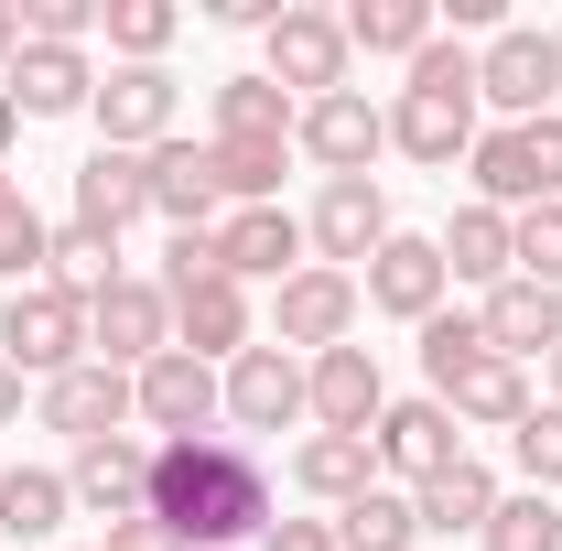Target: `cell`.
<instances>
[{
    "label": "cell",
    "instance_id": "ba28073f",
    "mask_svg": "<svg viewBox=\"0 0 562 551\" xmlns=\"http://www.w3.org/2000/svg\"><path fill=\"white\" fill-rule=\"evenodd\" d=\"M131 401H140V421H151L162 443H184V432H216V412H227V379H216L206 357L162 346V357L131 379Z\"/></svg>",
    "mask_w": 562,
    "mask_h": 551
},
{
    "label": "cell",
    "instance_id": "44dd1931",
    "mask_svg": "<svg viewBox=\"0 0 562 551\" xmlns=\"http://www.w3.org/2000/svg\"><path fill=\"white\" fill-rule=\"evenodd\" d=\"M131 216H151V151H87L76 162V227H98V238H120Z\"/></svg>",
    "mask_w": 562,
    "mask_h": 551
},
{
    "label": "cell",
    "instance_id": "cb8c5ba5",
    "mask_svg": "<svg viewBox=\"0 0 562 551\" xmlns=\"http://www.w3.org/2000/svg\"><path fill=\"white\" fill-rule=\"evenodd\" d=\"M476 325H487V346L508 357V368H519V357H552V346H562V292H541V281H497Z\"/></svg>",
    "mask_w": 562,
    "mask_h": 551
},
{
    "label": "cell",
    "instance_id": "4316f807",
    "mask_svg": "<svg viewBox=\"0 0 562 551\" xmlns=\"http://www.w3.org/2000/svg\"><path fill=\"white\" fill-rule=\"evenodd\" d=\"M336 22H347V55H422V44L443 33L432 0H347Z\"/></svg>",
    "mask_w": 562,
    "mask_h": 551
},
{
    "label": "cell",
    "instance_id": "ee69618b",
    "mask_svg": "<svg viewBox=\"0 0 562 551\" xmlns=\"http://www.w3.org/2000/svg\"><path fill=\"white\" fill-rule=\"evenodd\" d=\"M260 551H336V519H271Z\"/></svg>",
    "mask_w": 562,
    "mask_h": 551
},
{
    "label": "cell",
    "instance_id": "52a82bcc",
    "mask_svg": "<svg viewBox=\"0 0 562 551\" xmlns=\"http://www.w3.org/2000/svg\"><path fill=\"white\" fill-rule=\"evenodd\" d=\"M162 346H173V303H162V281H109V292L87 303V357H98V368H131V379H140Z\"/></svg>",
    "mask_w": 562,
    "mask_h": 551
},
{
    "label": "cell",
    "instance_id": "681fc988",
    "mask_svg": "<svg viewBox=\"0 0 562 551\" xmlns=\"http://www.w3.org/2000/svg\"><path fill=\"white\" fill-rule=\"evenodd\" d=\"M11 206H22V184H11V173H0V216H11Z\"/></svg>",
    "mask_w": 562,
    "mask_h": 551
},
{
    "label": "cell",
    "instance_id": "d6a6232c",
    "mask_svg": "<svg viewBox=\"0 0 562 551\" xmlns=\"http://www.w3.org/2000/svg\"><path fill=\"white\" fill-rule=\"evenodd\" d=\"M98 33H109V55H120V66H162V44L184 33V11H173V0H109V22H98Z\"/></svg>",
    "mask_w": 562,
    "mask_h": 551
},
{
    "label": "cell",
    "instance_id": "3957f363",
    "mask_svg": "<svg viewBox=\"0 0 562 551\" xmlns=\"http://www.w3.org/2000/svg\"><path fill=\"white\" fill-rule=\"evenodd\" d=\"M0 357H11L22 379H66V368H87V303H76L66 281H22V292L0 303Z\"/></svg>",
    "mask_w": 562,
    "mask_h": 551
},
{
    "label": "cell",
    "instance_id": "60d3db41",
    "mask_svg": "<svg viewBox=\"0 0 562 551\" xmlns=\"http://www.w3.org/2000/svg\"><path fill=\"white\" fill-rule=\"evenodd\" d=\"M412 87H432V98H476V55L454 44V33H432L412 55Z\"/></svg>",
    "mask_w": 562,
    "mask_h": 551
},
{
    "label": "cell",
    "instance_id": "4dcf8cb0",
    "mask_svg": "<svg viewBox=\"0 0 562 551\" xmlns=\"http://www.w3.org/2000/svg\"><path fill=\"white\" fill-rule=\"evenodd\" d=\"M66 476H44V465H11L0 476V541H55L66 530Z\"/></svg>",
    "mask_w": 562,
    "mask_h": 551
},
{
    "label": "cell",
    "instance_id": "c3c4849f",
    "mask_svg": "<svg viewBox=\"0 0 562 551\" xmlns=\"http://www.w3.org/2000/svg\"><path fill=\"white\" fill-rule=\"evenodd\" d=\"M11 140H22V109H11V87H0V151H11Z\"/></svg>",
    "mask_w": 562,
    "mask_h": 551
},
{
    "label": "cell",
    "instance_id": "9c48e42d",
    "mask_svg": "<svg viewBox=\"0 0 562 551\" xmlns=\"http://www.w3.org/2000/svg\"><path fill=\"white\" fill-rule=\"evenodd\" d=\"M292 151H314L325 184H336V173H368V162L390 151V109H368V87H336V98H314V109L292 120Z\"/></svg>",
    "mask_w": 562,
    "mask_h": 551
},
{
    "label": "cell",
    "instance_id": "277c9868",
    "mask_svg": "<svg viewBox=\"0 0 562 551\" xmlns=\"http://www.w3.org/2000/svg\"><path fill=\"white\" fill-rule=\"evenodd\" d=\"M260 55H271V87L281 98H303V109H314V98H336V87H347V22H336V11H314V0H281V22L271 33H260Z\"/></svg>",
    "mask_w": 562,
    "mask_h": 551
},
{
    "label": "cell",
    "instance_id": "f907efd6",
    "mask_svg": "<svg viewBox=\"0 0 562 551\" xmlns=\"http://www.w3.org/2000/svg\"><path fill=\"white\" fill-rule=\"evenodd\" d=\"M552 401H562V346H552Z\"/></svg>",
    "mask_w": 562,
    "mask_h": 551
},
{
    "label": "cell",
    "instance_id": "4fadbf2b",
    "mask_svg": "<svg viewBox=\"0 0 562 551\" xmlns=\"http://www.w3.org/2000/svg\"><path fill=\"white\" fill-rule=\"evenodd\" d=\"M66 497L87 508V519H140L151 508V443H131V432H109V443H76V465H66Z\"/></svg>",
    "mask_w": 562,
    "mask_h": 551
},
{
    "label": "cell",
    "instance_id": "ac0fdd59",
    "mask_svg": "<svg viewBox=\"0 0 562 551\" xmlns=\"http://www.w3.org/2000/svg\"><path fill=\"white\" fill-rule=\"evenodd\" d=\"M173 303V346L184 357H206V368H227V357H249V281H184V292H162Z\"/></svg>",
    "mask_w": 562,
    "mask_h": 551
},
{
    "label": "cell",
    "instance_id": "83f0119b",
    "mask_svg": "<svg viewBox=\"0 0 562 551\" xmlns=\"http://www.w3.org/2000/svg\"><path fill=\"white\" fill-rule=\"evenodd\" d=\"M303 98H281L271 76H216V140H292Z\"/></svg>",
    "mask_w": 562,
    "mask_h": 551
},
{
    "label": "cell",
    "instance_id": "f6af8a7d",
    "mask_svg": "<svg viewBox=\"0 0 562 551\" xmlns=\"http://www.w3.org/2000/svg\"><path fill=\"white\" fill-rule=\"evenodd\" d=\"M98 551H184V541H173V530H162V519L140 508V519H120V530H109V541H98Z\"/></svg>",
    "mask_w": 562,
    "mask_h": 551
},
{
    "label": "cell",
    "instance_id": "f35d334b",
    "mask_svg": "<svg viewBox=\"0 0 562 551\" xmlns=\"http://www.w3.org/2000/svg\"><path fill=\"white\" fill-rule=\"evenodd\" d=\"M44 271H55V227H44L33 206H11L0 216V281L22 292V281H44Z\"/></svg>",
    "mask_w": 562,
    "mask_h": 551
},
{
    "label": "cell",
    "instance_id": "ffe728a7",
    "mask_svg": "<svg viewBox=\"0 0 562 551\" xmlns=\"http://www.w3.org/2000/svg\"><path fill=\"white\" fill-rule=\"evenodd\" d=\"M0 87H11L22 120H76V109L98 98V66H87L76 44H22V55L0 66Z\"/></svg>",
    "mask_w": 562,
    "mask_h": 551
},
{
    "label": "cell",
    "instance_id": "b9f144b4",
    "mask_svg": "<svg viewBox=\"0 0 562 551\" xmlns=\"http://www.w3.org/2000/svg\"><path fill=\"white\" fill-rule=\"evenodd\" d=\"M519 140H530V173H541V206H562V109H552V120H519Z\"/></svg>",
    "mask_w": 562,
    "mask_h": 551
},
{
    "label": "cell",
    "instance_id": "7c38bea8",
    "mask_svg": "<svg viewBox=\"0 0 562 551\" xmlns=\"http://www.w3.org/2000/svg\"><path fill=\"white\" fill-rule=\"evenodd\" d=\"M303 412H314V432H379V412H390L379 357H368V346H325V357H303Z\"/></svg>",
    "mask_w": 562,
    "mask_h": 551
},
{
    "label": "cell",
    "instance_id": "836d02e7",
    "mask_svg": "<svg viewBox=\"0 0 562 551\" xmlns=\"http://www.w3.org/2000/svg\"><path fill=\"white\" fill-rule=\"evenodd\" d=\"M44 281H66L76 303H98L109 281H131V271H120V238H98V227H55V271H44Z\"/></svg>",
    "mask_w": 562,
    "mask_h": 551
},
{
    "label": "cell",
    "instance_id": "1f68e13d",
    "mask_svg": "<svg viewBox=\"0 0 562 551\" xmlns=\"http://www.w3.org/2000/svg\"><path fill=\"white\" fill-rule=\"evenodd\" d=\"M206 162H216V195H227V206H281L292 140H206Z\"/></svg>",
    "mask_w": 562,
    "mask_h": 551
},
{
    "label": "cell",
    "instance_id": "484cf974",
    "mask_svg": "<svg viewBox=\"0 0 562 551\" xmlns=\"http://www.w3.org/2000/svg\"><path fill=\"white\" fill-rule=\"evenodd\" d=\"M443 412H454V421H487V432H519L541 401H530V368H508V357H476V368L443 390Z\"/></svg>",
    "mask_w": 562,
    "mask_h": 551
},
{
    "label": "cell",
    "instance_id": "e575fe53",
    "mask_svg": "<svg viewBox=\"0 0 562 551\" xmlns=\"http://www.w3.org/2000/svg\"><path fill=\"white\" fill-rule=\"evenodd\" d=\"M476 357H497L476 314H432V325H422V368H432V401H443V390H454V379H465Z\"/></svg>",
    "mask_w": 562,
    "mask_h": 551
},
{
    "label": "cell",
    "instance_id": "74e56055",
    "mask_svg": "<svg viewBox=\"0 0 562 551\" xmlns=\"http://www.w3.org/2000/svg\"><path fill=\"white\" fill-rule=\"evenodd\" d=\"M508 249H519V281L562 292V206H530V216H508Z\"/></svg>",
    "mask_w": 562,
    "mask_h": 551
},
{
    "label": "cell",
    "instance_id": "7dc6e473",
    "mask_svg": "<svg viewBox=\"0 0 562 551\" xmlns=\"http://www.w3.org/2000/svg\"><path fill=\"white\" fill-rule=\"evenodd\" d=\"M22 412V368H11V357H0V421Z\"/></svg>",
    "mask_w": 562,
    "mask_h": 551
},
{
    "label": "cell",
    "instance_id": "f546056e",
    "mask_svg": "<svg viewBox=\"0 0 562 551\" xmlns=\"http://www.w3.org/2000/svg\"><path fill=\"white\" fill-rule=\"evenodd\" d=\"M412 508H422V530H487L497 519V476L465 454V465H443L432 486H412Z\"/></svg>",
    "mask_w": 562,
    "mask_h": 551
},
{
    "label": "cell",
    "instance_id": "603a6c76",
    "mask_svg": "<svg viewBox=\"0 0 562 551\" xmlns=\"http://www.w3.org/2000/svg\"><path fill=\"white\" fill-rule=\"evenodd\" d=\"M292 486H303V497H325V508H357V497L379 486V443H368V432H303Z\"/></svg>",
    "mask_w": 562,
    "mask_h": 551
},
{
    "label": "cell",
    "instance_id": "ab89813d",
    "mask_svg": "<svg viewBox=\"0 0 562 551\" xmlns=\"http://www.w3.org/2000/svg\"><path fill=\"white\" fill-rule=\"evenodd\" d=\"M98 22H109V0H22V44H76L87 55Z\"/></svg>",
    "mask_w": 562,
    "mask_h": 551
},
{
    "label": "cell",
    "instance_id": "d4e9b609",
    "mask_svg": "<svg viewBox=\"0 0 562 551\" xmlns=\"http://www.w3.org/2000/svg\"><path fill=\"white\" fill-rule=\"evenodd\" d=\"M432 249H443V281H476V292L519 281V249H508V216H497V206H465Z\"/></svg>",
    "mask_w": 562,
    "mask_h": 551
},
{
    "label": "cell",
    "instance_id": "8992f818",
    "mask_svg": "<svg viewBox=\"0 0 562 551\" xmlns=\"http://www.w3.org/2000/svg\"><path fill=\"white\" fill-rule=\"evenodd\" d=\"M357 271H325V260H303V271L281 281V303H271V346H292V357H325V346H347L357 336Z\"/></svg>",
    "mask_w": 562,
    "mask_h": 551
},
{
    "label": "cell",
    "instance_id": "8d00e7d4",
    "mask_svg": "<svg viewBox=\"0 0 562 551\" xmlns=\"http://www.w3.org/2000/svg\"><path fill=\"white\" fill-rule=\"evenodd\" d=\"M508 454H519V476H530V497H552L562 486V401H541V412L508 432Z\"/></svg>",
    "mask_w": 562,
    "mask_h": 551
},
{
    "label": "cell",
    "instance_id": "8fae6325",
    "mask_svg": "<svg viewBox=\"0 0 562 551\" xmlns=\"http://www.w3.org/2000/svg\"><path fill=\"white\" fill-rule=\"evenodd\" d=\"M87 109H98L109 151H162L173 140V66H109Z\"/></svg>",
    "mask_w": 562,
    "mask_h": 551
},
{
    "label": "cell",
    "instance_id": "f1b7e54d",
    "mask_svg": "<svg viewBox=\"0 0 562 551\" xmlns=\"http://www.w3.org/2000/svg\"><path fill=\"white\" fill-rule=\"evenodd\" d=\"M336 551H422L412 486H368L357 508H336Z\"/></svg>",
    "mask_w": 562,
    "mask_h": 551
},
{
    "label": "cell",
    "instance_id": "5b68a950",
    "mask_svg": "<svg viewBox=\"0 0 562 551\" xmlns=\"http://www.w3.org/2000/svg\"><path fill=\"white\" fill-rule=\"evenodd\" d=\"M303 249L325 260V271H368L379 249H390V195H379V173H336L314 216H303Z\"/></svg>",
    "mask_w": 562,
    "mask_h": 551
},
{
    "label": "cell",
    "instance_id": "7402d4cb",
    "mask_svg": "<svg viewBox=\"0 0 562 551\" xmlns=\"http://www.w3.org/2000/svg\"><path fill=\"white\" fill-rule=\"evenodd\" d=\"M216 162H206V140H162L151 151V216H173V238H206L216 227Z\"/></svg>",
    "mask_w": 562,
    "mask_h": 551
},
{
    "label": "cell",
    "instance_id": "9a60e30c",
    "mask_svg": "<svg viewBox=\"0 0 562 551\" xmlns=\"http://www.w3.org/2000/svg\"><path fill=\"white\" fill-rule=\"evenodd\" d=\"M44 421L66 432V443H109V432H131L140 401H131V368H66V379H44Z\"/></svg>",
    "mask_w": 562,
    "mask_h": 551
},
{
    "label": "cell",
    "instance_id": "7bdbcfd3",
    "mask_svg": "<svg viewBox=\"0 0 562 551\" xmlns=\"http://www.w3.org/2000/svg\"><path fill=\"white\" fill-rule=\"evenodd\" d=\"M184 281H216V227H206V238H173V249H162V292H184Z\"/></svg>",
    "mask_w": 562,
    "mask_h": 551
},
{
    "label": "cell",
    "instance_id": "d6986e66",
    "mask_svg": "<svg viewBox=\"0 0 562 551\" xmlns=\"http://www.w3.org/2000/svg\"><path fill=\"white\" fill-rule=\"evenodd\" d=\"M390 151H412L422 173H454L476 151V98H432V87H401L390 109Z\"/></svg>",
    "mask_w": 562,
    "mask_h": 551
},
{
    "label": "cell",
    "instance_id": "5bb4252c",
    "mask_svg": "<svg viewBox=\"0 0 562 551\" xmlns=\"http://www.w3.org/2000/svg\"><path fill=\"white\" fill-rule=\"evenodd\" d=\"M216 379H227V421H238V432L314 421V412H303V357H292V346H249V357H227Z\"/></svg>",
    "mask_w": 562,
    "mask_h": 551
},
{
    "label": "cell",
    "instance_id": "7a4b0ae2",
    "mask_svg": "<svg viewBox=\"0 0 562 551\" xmlns=\"http://www.w3.org/2000/svg\"><path fill=\"white\" fill-rule=\"evenodd\" d=\"M476 109H508V131L562 109V33L552 22H497L476 44Z\"/></svg>",
    "mask_w": 562,
    "mask_h": 551
},
{
    "label": "cell",
    "instance_id": "6da1fadb",
    "mask_svg": "<svg viewBox=\"0 0 562 551\" xmlns=\"http://www.w3.org/2000/svg\"><path fill=\"white\" fill-rule=\"evenodd\" d=\"M151 519L184 551L216 541H260L271 530V454L249 432H184V443H151Z\"/></svg>",
    "mask_w": 562,
    "mask_h": 551
},
{
    "label": "cell",
    "instance_id": "30bf717a",
    "mask_svg": "<svg viewBox=\"0 0 562 551\" xmlns=\"http://www.w3.org/2000/svg\"><path fill=\"white\" fill-rule=\"evenodd\" d=\"M368 443H379V476H401V486H432L443 465H465V421L443 401H390Z\"/></svg>",
    "mask_w": 562,
    "mask_h": 551
},
{
    "label": "cell",
    "instance_id": "2e32d148",
    "mask_svg": "<svg viewBox=\"0 0 562 551\" xmlns=\"http://www.w3.org/2000/svg\"><path fill=\"white\" fill-rule=\"evenodd\" d=\"M216 271L227 281H292L303 271V216L292 206H227L216 216Z\"/></svg>",
    "mask_w": 562,
    "mask_h": 551
},
{
    "label": "cell",
    "instance_id": "e0dca14e",
    "mask_svg": "<svg viewBox=\"0 0 562 551\" xmlns=\"http://www.w3.org/2000/svg\"><path fill=\"white\" fill-rule=\"evenodd\" d=\"M357 292H368L379 314H401V325H432L454 281H443V249H432V238H401V227H390V249L357 271Z\"/></svg>",
    "mask_w": 562,
    "mask_h": 551
},
{
    "label": "cell",
    "instance_id": "bcb514c9",
    "mask_svg": "<svg viewBox=\"0 0 562 551\" xmlns=\"http://www.w3.org/2000/svg\"><path fill=\"white\" fill-rule=\"evenodd\" d=\"M22 55V0H0V66Z\"/></svg>",
    "mask_w": 562,
    "mask_h": 551
},
{
    "label": "cell",
    "instance_id": "d590c367",
    "mask_svg": "<svg viewBox=\"0 0 562 551\" xmlns=\"http://www.w3.org/2000/svg\"><path fill=\"white\" fill-rule=\"evenodd\" d=\"M487 551H562V508L552 497H497V519L476 530Z\"/></svg>",
    "mask_w": 562,
    "mask_h": 551
}]
</instances>
